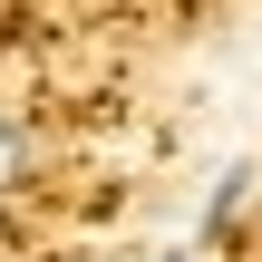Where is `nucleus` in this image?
Segmentation results:
<instances>
[{"mask_svg": "<svg viewBox=\"0 0 262 262\" xmlns=\"http://www.w3.org/2000/svg\"><path fill=\"white\" fill-rule=\"evenodd\" d=\"M19 185H29V126L0 107V194H19Z\"/></svg>", "mask_w": 262, "mask_h": 262, "instance_id": "f257e3e1", "label": "nucleus"}]
</instances>
